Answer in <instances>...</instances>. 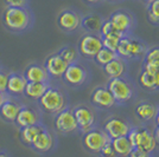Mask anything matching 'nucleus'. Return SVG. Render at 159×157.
<instances>
[{"label":"nucleus","mask_w":159,"mask_h":157,"mask_svg":"<svg viewBox=\"0 0 159 157\" xmlns=\"http://www.w3.org/2000/svg\"><path fill=\"white\" fill-rule=\"evenodd\" d=\"M144 71L156 73L159 71V47H152L145 52Z\"/></svg>","instance_id":"b1692460"},{"label":"nucleus","mask_w":159,"mask_h":157,"mask_svg":"<svg viewBox=\"0 0 159 157\" xmlns=\"http://www.w3.org/2000/svg\"><path fill=\"white\" fill-rule=\"evenodd\" d=\"M100 154H101L103 157H115L116 156V154H115V151H114V149H113V146H112L111 139L103 145V148L101 149Z\"/></svg>","instance_id":"72a5a7b5"},{"label":"nucleus","mask_w":159,"mask_h":157,"mask_svg":"<svg viewBox=\"0 0 159 157\" xmlns=\"http://www.w3.org/2000/svg\"><path fill=\"white\" fill-rule=\"evenodd\" d=\"M1 23L7 32L23 34L34 25V13L30 7H5L1 14Z\"/></svg>","instance_id":"f257e3e1"},{"label":"nucleus","mask_w":159,"mask_h":157,"mask_svg":"<svg viewBox=\"0 0 159 157\" xmlns=\"http://www.w3.org/2000/svg\"><path fill=\"white\" fill-rule=\"evenodd\" d=\"M150 154H147L146 151L141 150L139 148H133L132 151L129 152L128 157H148Z\"/></svg>","instance_id":"c9c22d12"},{"label":"nucleus","mask_w":159,"mask_h":157,"mask_svg":"<svg viewBox=\"0 0 159 157\" xmlns=\"http://www.w3.org/2000/svg\"><path fill=\"white\" fill-rule=\"evenodd\" d=\"M2 69H5V67H4L2 63H1V60H0V70H2Z\"/></svg>","instance_id":"79ce46f5"},{"label":"nucleus","mask_w":159,"mask_h":157,"mask_svg":"<svg viewBox=\"0 0 159 157\" xmlns=\"http://www.w3.org/2000/svg\"><path fill=\"white\" fill-rule=\"evenodd\" d=\"M50 83H34V82H27L25 90H24V97L31 102H37L38 99L44 95L48 90Z\"/></svg>","instance_id":"4be33fe9"},{"label":"nucleus","mask_w":159,"mask_h":157,"mask_svg":"<svg viewBox=\"0 0 159 157\" xmlns=\"http://www.w3.org/2000/svg\"><path fill=\"white\" fill-rule=\"evenodd\" d=\"M81 20H82V17L76 11L66 8L61 11L60 14L57 15V25L62 31L71 33L81 27Z\"/></svg>","instance_id":"f8f14e48"},{"label":"nucleus","mask_w":159,"mask_h":157,"mask_svg":"<svg viewBox=\"0 0 159 157\" xmlns=\"http://www.w3.org/2000/svg\"><path fill=\"white\" fill-rule=\"evenodd\" d=\"M83 1H86L87 4H96V2H99L101 0H83Z\"/></svg>","instance_id":"ea45409f"},{"label":"nucleus","mask_w":159,"mask_h":157,"mask_svg":"<svg viewBox=\"0 0 159 157\" xmlns=\"http://www.w3.org/2000/svg\"><path fill=\"white\" fill-rule=\"evenodd\" d=\"M144 1H145V2H148V4H150V2H152V1H154V0H144Z\"/></svg>","instance_id":"37998d69"},{"label":"nucleus","mask_w":159,"mask_h":157,"mask_svg":"<svg viewBox=\"0 0 159 157\" xmlns=\"http://www.w3.org/2000/svg\"><path fill=\"white\" fill-rule=\"evenodd\" d=\"M90 102L100 109H109L116 103L112 93L106 87H96L90 96Z\"/></svg>","instance_id":"6ab92c4d"},{"label":"nucleus","mask_w":159,"mask_h":157,"mask_svg":"<svg viewBox=\"0 0 159 157\" xmlns=\"http://www.w3.org/2000/svg\"><path fill=\"white\" fill-rule=\"evenodd\" d=\"M0 157H11V154L4 149H0Z\"/></svg>","instance_id":"4c0bfd02"},{"label":"nucleus","mask_w":159,"mask_h":157,"mask_svg":"<svg viewBox=\"0 0 159 157\" xmlns=\"http://www.w3.org/2000/svg\"><path fill=\"white\" fill-rule=\"evenodd\" d=\"M23 105L24 103L20 99L8 97L4 102V104L0 106V119L4 123L13 124Z\"/></svg>","instance_id":"2eb2a0df"},{"label":"nucleus","mask_w":159,"mask_h":157,"mask_svg":"<svg viewBox=\"0 0 159 157\" xmlns=\"http://www.w3.org/2000/svg\"><path fill=\"white\" fill-rule=\"evenodd\" d=\"M87 78H88V72H87L86 67L77 62L69 64L62 76V80L66 85L73 86V87L83 85L86 83Z\"/></svg>","instance_id":"1a4fd4ad"},{"label":"nucleus","mask_w":159,"mask_h":157,"mask_svg":"<svg viewBox=\"0 0 159 157\" xmlns=\"http://www.w3.org/2000/svg\"><path fill=\"white\" fill-rule=\"evenodd\" d=\"M139 83L146 90L159 89V71L156 73H148L146 71H143L139 77Z\"/></svg>","instance_id":"cd10ccee"},{"label":"nucleus","mask_w":159,"mask_h":157,"mask_svg":"<svg viewBox=\"0 0 159 157\" xmlns=\"http://www.w3.org/2000/svg\"><path fill=\"white\" fill-rule=\"evenodd\" d=\"M43 65L51 78H62V76L69 64L61 58L58 53H52L45 58Z\"/></svg>","instance_id":"f3484780"},{"label":"nucleus","mask_w":159,"mask_h":157,"mask_svg":"<svg viewBox=\"0 0 159 157\" xmlns=\"http://www.w3.org/2000/svg\"><path fill=\"white\" fill-rule=\"evenodd\" d=\"M31 0H4L6 7H30Z\"/></svg>","instance_id":"473e14b6"},{"label":"nucleus","mask_w":159,"mask_h":157,"mask_svg":"<svg viewBox=\"0 0 159 157\" xmlns=\"http://www.w3.org/2000/svg\"><path fill=\"white\" fill-rule=\"evenodd\" d=\"M45 128H47V126L43 124V123L21 128V129H19V141L21 142L23 145H25V146L29 148V146L32 144L33 141L36 139V137H37Z\"/></svg>","instance_id":"412c9836"},{"label":"nucleus","mask_w":159,"mask_h":157,"mask_svg":"<svg viewBox=\"0 0 159 157\" xmlns=\"http://www.w3.org/2000/svg\"><path fill=\"white\" fill-rule=\"evenodd\" d=\"M116 57H119L116 52L111 51V50H108L106 47H102L99 52H98V54L94 57V59H95V62H96L99 65L105 66L106 64H108L109 62H112L113 59L116 58Z\"/></svg>","instance_id":"7c9ffc66"},{"label":"nucleus","mask_w":159,"mask_h":157,"mask_svg":"<svg viewBox=\"0 0 159 157\" xmlns=\"http://www.w3.org/2000/svg\"><path fill=\"white\" fill-rule=\"evenodd\" d=\"M8 97H10V96L7 95L6 92H1V91H0V106L4 104V102H5V100L8 98Z\"/></svg>","instance_id":"e433bc0d"},{"label":"nucleus","mask_w":159,"mask_h":157,"mask_svg":"<svg viewBox=\"0 0 159 157\" xmlns=\"http://www.w3.org/2000/svg\"><path fill=\"white\" fill-rule=\"evenodd\" d=\"M157 112H158L157 106L153 105L152 103H148V102H143V103L137 105V108H135L137 117L141 121H144V122L152 121L153 118L156 117Z\"/></svg>","instance_id":"5701e85b"},{"label":"nucleus","mask_w":159,"mask_h":157,"mask_svg":"<svg viewBox=\"0 0 159 157\" xmlns=\"http://www.w3.org/2000/svg\"><path fill=\"white\" fill-rule=\"evenodd\" d=\"M26 84L27 80L24 77L23 72H10L8 73V79H7L6 93L10 97H13V98H23Z\"/></svg>","instance_id":"4468645a"},{"label":"nucleus","mask_w":159,"mask_h":157,"mask_svg":"<svg viewBox=\"0 0 159 157\" xmlns=\"http://www.w3.org/2000/svg\"><path fill=\"white\" fill-rule=\"evenodd\" d=\"M103 20L100 15L96 14H89L83 17L81 20V27L86 30L88 33H96L100 32V28L102 26Z\"/></svg>","instance_id":"bb28decb"},{"label":"nucleus","mask_w":159,"mask_h":157,"mask_svg":"<svg viewBox=\"0 0 159 157\" xmlns=\"http://www.w3.org/2000/svg\"><path fill=\"white\" fill-rule=\"evenodd\" d=\"M109 21L112 23L113 27L119 31L121 33H127L133 26V19L132 17L126 12H122V11H118V12H114L111 15V19Z\"/></svg>","instance_id":"aec40b11"},{"label":"nucleus","mask_w":159,"mask_h":157,"mask_svg":"<svg viewBox=\"0 0 159 157\" xmlns=\"http://www.w3.org/2000/svg\"><path fill=\"white\" fill-rule=\"evenodd\" d=\"M103 70H105L107 76H109L111 78H119V77H122V74L125 73L126 66H125V63L122 59L116 57L115 59H113L112 62H109L108 64L103 66Z\"/></svg>","instance_id":"a878e982"},{"label":"nucleus","mask_w":159,"mask_h":157,"mask_svg":"<svg viewBox=\"0 0 159 157\" xmlns=\"http://www.w3.org/2000/svg\"><path fill=\"white\" fill-rule=\"evenodd\" d=\"M8 73L5 69L0 70V91L6 92V86H7V79H8Z\"/></svg>","instance_id":"f704fd0d"},{"label":"nucleus","mask_w":159,"mask_h":157,"mask_svg":"<svg viewBox=\"0 0 159 157\" xmlns=\"http://www.w3.org/2000/svg\"><path fill=\"white\" fill-rule=\"evenodd\" d=\"M154 138H156V142L159 143V126H157L156 129V132H154Z\"/></svg>","instance_id":"58836bf2"},{"label":"nucleus","mask_w":159,"mask_h":157,"mask_svg":"<svg viewBox=\"0 0 159 157\" xmlns=\"http://www.w3.org/2000/svg\"><path fill=\"white\" fill-rule=\"evenodd\" d=\"M111 142H112V146L116 154V156L127 157L133 149L132 143L129 142L127 136L114 138V139H111Z\"/></svg>","instance_id":"393cba45"},{"label":"nucleus","mask_w":159,"mask_h":157,"mask_svg":"<svg viewBox=\"0 0 159 157\" xmlns=\"http://www.w3.org/2000/svg\"><path fill=\"white\" fill-rule=\"evenodd\" d=\"M39 123H42V111L39 110V108L32 104H24L21 106L13 124L18 129H21L25 126L39 124Z\"/></svg>","instance_id":"423d86ee"},{"label":"nucleus","mask_w":159,"mask_h":157,"mask_svg":"<svg viewBox=\"0 0 159 157\" xmlns=\"http://www.w3.org/2000/svg\"><path fill=\"white\" fill-rule=\"evenodd\" d=\"M122 37H125V34L115 30L113 33L108 34V36L103 37V38H101V39H102V45H103V47L108 49V50L116 52L118 45H119V41Z\"/></svg>","instance_id":"c85d7f7f"},{"label":"nucleus","mask_w":159,"mask_h":157,"mask_svg":"<svg viewBox=\"0 0 159 157\" xmlns=\"http://www.w3.org/2000/svg\"><path fill=\"white\" fill-rule=\"evenodd\" d=\"M57 53L61 56V58L63 59L66 63H68V64L76 63L80 54L77 49H75L74 46H63Z\"/></svg>","instance_id":"c756f323"},{"label":"nucleus","mask_w":159,"mask_h":157,"mask_svg":"<svg viewBox=\"0 0 159 157\" xmlns=\"http://www.w3.org/2000/svg\"><path fill=\"white\" fill-rule=\"evenodd\" d=\"M116 53L119 57L126 59L138 58L145 53V46L139 40L132 39L128 37H122L119 41Z\"/></svg>","instance_id":"6e6552de"},{"label":"nucleus","mask_w":159,"mask_h":157,"mask_svg":"<svg viewBox=\"0 0 159 157\" xmlns=\"http://www.w3.org/2000/svg\"><path fill=\"white\" fill-rule=\"evenodd\" d=\"M56 144H57L56 136L53 135L52 131L45 128L36 137V139L29 148L38 155H47V154H50L56 148Z\"/></svg>","instance_id":"0eeeda50"},{"label":"nucleus","mask_w":159,"mask_h":157,"mask_svg":"<svg viewBox=\"0 0 159 157\" xmlns=\"http://www.w3.org/2000/svg\"><path fill=\"white\" fill-rule=\"evenodd\" d=\"M53 128L57 132H60L62 135H68V134L79 130L76 119L74 117L73 109L66 106V109L56 113L53 118Z\"/></svg>","instance_id":"20e7f679"},{"label":"nucleus","mask_w":159,"mask_h":157,"mask_svg":"<svg viewBox=\"0 0 159 157\" xmlns=\"http://www.w3.org/2000/svg\"><path fill=\"white\" fill-rule=\"evenodd\" d=\"M109 139L111 138L107 136V134L105 131L99 130V129H90L89 131L84 132L83 138H82V143H83V146L88 151L100 154V151L103 148V145Z\"/></svg>","instance_id":"9d476101"},{"label":"nucleus","mask_w":159,"mask_h":157,"mask_svg":"<svg viewBox=\"0 0 159 157\" xmlns=\"http://www.w3.org/2000/svg\"><path fill=\"white\" fill-rule=\"evenodd\" d=\"M156 122H157V125L159 126V110H158V112H157V115H156Z\"/></svg>","instance_id":"a19ab883"},{"label":"nucleus","mask_w":159,"mask_h":157,"mask_svg":"<svg viewBox=\"0 0 159 157\" xmlns=\"http://www.w3.org/2000/svg\"><path fill=\"white\" fill-rule=\"evenodd\" d=\"M103 47L101 37L94 33H87L82 36L77 44V51L84 58H94L100 50Z\"/></svg>","instance_id":"39448f33"},{"label":"nucleus","mask_w":159,"mask_h":157,"mask_svg":"<svg viewBox=\"0 0 159 157\" xmlns=\"http://www.w3.org/2000/svg\"><path fill=\"white\" fill-rule=\"evenodd\" d=\"M107 89L112 93V96L114 97L116 103L128 102L133 96V90L131 85L121 77L111 78V80L108 82V87Z\"/></svg>","instance_id":"9b49d317"},{"label":"nucleus","mask_w":159,"mask_h":157,"mask_svg":"<svg viewBox=\"0 0 159 157\" xmlns=\"http://www.w3.org/2000/svg\"><path fill=\"white\" fill-rule=\"evenodd\" d=\"M74 117L76 119L77 128L83 134L93 129L95 124V113L86 105H77L73 109Z\"/></svg>","instance_id":"ddd939ff"},{"label":"nucleus","mask_w":159,"mask_h":157,"mask_svg":"<svg viewBox=\"0 0 159 157\" xmlns=\"http://www.w3.org/2000/svg\"><path fill=\"white\" fill-rule=\"evenodd\" d=\"M127 137L132 143L133 148H139L141 150L146 151L147 154H151L156 149V138L152 132L147 130L146 128H135L131 129Z\"/></svg>","instance_id":"7ed1b4c3"},{"label":"nucleus","mask_w":159,"mask_h":157,"mask_svg":"<svg viewBox=\"0 0 159 157\" xmlns=\"http://www.w3.org/2000/svg\"><path fill=\"white\" fill-rule=\"evenodd\" d=\"M39 110L48 115H56L68 106L66 93L57 86L49 85L44 95L37 100Z\"/></svg>","instance_id":"f03ea898"},{"label":"nucleus","mask_w":159,"mask_h":157,"mask_svg":"<svg viewBox=\"0 0 159 157\" xmlns=\"http://www.w3.org/2000/svg\"><path fill=\"white\" fill-rule=\"evenodd\" d=\"M23 74L27 82H34V83H50V79H51L44 65L38 63L29 64L24 69Z\"/></svg>","instance_id":"a211bd4d"},{"label":"nucleus","mask_w":159,"mask_h":157,"mask_svg":"<svg viewBox=\"0 0 159 157\" xmlns=\"http://www.w3.org/2000/svg\"><path fill=\"white\" fill-rule=\"evenodd\" d=\"M103 131L106 132L107 136L111 139H114V138L127 136L128 132L131 131V126L127 124L125 121H122L121 118L113 117L109 118L105 123Z\"/></svg>","instance_id":"dca6fc26"},{"label":"nucleus","mask_w":159,"mask_h":157,"mask_svg":"<svg viewBox=\"0 0 159 157\" xmlns=\"http://www.w3.org/2000/svg\"><path fill=\"white\" fill-rule=\"evenodd\" d=\"M148 19L154 24H159V0H154L148 5Z\"/></svg>","instance_id":"2f4dec72"}]
</instances>
